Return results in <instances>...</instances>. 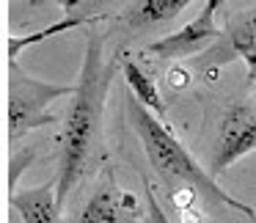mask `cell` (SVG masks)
<instances>
[{
  "instance_id": "obj_7",
  "label": "cell",
  "mask_w": 256,
  "mask_h": 223,
  "mask_svg": "<svg viewBox=\"0 0 256 223\" xmlns=\"http://www.w3.org/2000/svg\"><path fill=\"white\" fill-rule=\"evenodd\" d=\"M12 210L22 218V223H61V201H58L56 182H44L39 188L14 190L8 193Z\"/></svg>"
},
{
  "instance_id": "obj_9",
  "label": "cell",
  "mask_w": 256,
  "mask_h": 223,
  "mask_svg": "<svg viewBox=\"0 0 256 223\" xmlns=\"http://www.w3.org/2000/svg\"><path fill=\"white\" fill-rule=\"evenodd\" d=\"M188 6H190V0H138V3H127L124 6L122 22L130 30H146L152 25H160V22L179 17Z\"/></svg>"
},
{
  "instance_id": "obj_6",
  "label": "cell",
  "mask_w": 256,
  "mask_h": 223,
  "mask_svg": "<svg viewBox=\"0 0 256 223\" xmlns=\"http://www.w3.org/2000/svg\"><path fill=\"white\" fill-rule=\"evenodd\" d=\"M218 6H220V0H206L204 8L196 14V20H190L188 25H182L179 30L162 36V39L152 42L144 50V56L160 58V61H182V58L198 56L201 50H210L223 36V28H218L215 22Z\"/></svg>"
},
{
  "instance_id": "obj_4",
  "label": "cell",
  "mask_w": 256,
  "mask_h": 223,
  "mask_svg": "<svg viewBox=\"0 0 256 223\" xmlns=\"http://www.w3.org/2000/svg\"><path fill=\"white\" fill-rule=\"evenodd\" d=\"M250 152H256V102L237 100L223 110L218 124L210 174L218 179L226 168H232Z\"/></svg>"
},
{
  "instance_id": "obj_13",
  "label": "cell",
  "mask_w": 256,
  "mask_h": 223,
  "mask_svg": "<svg viewBox=\"0 0 256 223\" xmlns=\"http://www.w3.org/2000/svg\"><path fill=\"white\" fill-rule=\"evenodd\" d=\"M34 157H36V149H22L8 160V193H14V188L20 182V174H22V168H28L34 162Z\"/></svg>"
},
{
  "instance_id": "obj_1",
  "label": "cell",
  "mask_w": 256,
  "mask_h": 223,
  "mask_svg": "<svg viewBox=\"0 0 256 223\" xmlns=\"http://www.w3.org/2000/svg\"><path fill=\"white\" fill-rule=\"evenodd\" d=\"M116 69H122L118 56H105V36L96 25L86 28V52L80 78L74 83V96L66 110L61 140H58V168L56 188L61 206L69 201L80 182L102 157V122H105V102Z\"/></svg>"
},
{
  "instance_id": "obj_16",
  "label": "cell",
  "mask_w": 256,
  "mask_h": 223,
  "mask_svg": "<svg viewBox=\"0 0 256 223\" xmlns=\"http://www.w3.org/2000/svg\"><path fill=\"white\" fill-rule=\"evenodd\" d=\"M254 91H256V86H254Z\"/></svg>"
},
{
  "instance_id": "obj_11",
  "label": "cell",
  "mask_w": 256,
  "mask_h": 223,
  "mask_svg": "<svg viewBox=\"0 0 256 223\" xmlns=\"http://www.w3.org/2000/svg\"><path fill=\"white\" fill-rule=\"evenodd\" d=\"M100 14L96 17H80V14H72V17H64L61 22H56V25H47V28H42V30H34V34H25V36H17V34H12L8 36V61H17V56L22 50H28V47H34V44H42V42H47V39H52V36H58V34H66L69 28H83V25H96L100 22Z\"/></svg>"
},
{
  "instance_id": "obj_3",
  "label": "cell",
  "mask_w": 256,
  "mask_h": 223,
  "mask_svg": "<svg viewBox=\"0 0 256 223\" xmlns=\"http://www.w3.org/2000/svg\"><path fill=\"white\" fill-rule=\"evenodd\" d=\"M61 96H74V86L47 83L28 74L17 61H8V140H20L30 130L58 124V113L50 110V102Z\"/></svg>"
},
{
  "instance_id": "obj_8",
  "label": "cell",
  "mask_w": 256,
  "mask_h": 223,
  "mask_svg": "<svg viewBox=\"0 0 256 223\" xmlns=\"http://www.w3.org/2000/svg\"><path fill=\"white\" fill-rule=\"evenodd\" d=\"M245 47H256V6L245 8V12H237L223 28V36L215 47H212L210 64L220 66V64L234 61L240 50Z\"/></svg>"
},
{
  "instance_id": "obj_5",
  "label": "cell",
  "mask_w": 256,
  "mask_h": 223,
  "mask_svg": "<svg viewBox=\"0 0 256 223\" xmlns=\"http://www.w3.org/2000/svg\"><path fill=\"white\" fill-rule=\"evenodd\" d=\"M66 223H146V210H140L138 196L116 182L113 168H105L86 204Z\"/></svg>"
},
{
  "instance_id": "obj_10",
  "label": "cell",
  "mask_w": 256,
  "mask_h": 223,
  "mask_svg": "<svg viewBox=\"0 0 256 223\" xmlns=\"http://www.w3.org/2000/svg\"><path fill=\"white\" fill-rule=\"evenodd\" d=\"M122 74L130 86V94H132L149 113H154L157 118L166 122V100L160 96V88H157L154 78H149V72H144V69L135 61H130V58L122 61Z\"/></svg>"
},
{
  "instance_id": "obj_12",
  "label": "cell",
  "mask_w": 256,
  "mask_h": 223,
  "mask_svg": "<svg viewBox=\"0 0 256 223\" xmlns=\"http://www.w3.org/2000/svg\"><path fill=\"white\" fill-rule=\"evenodd\" d=\"M140 188H144V210H146V223H171V218L166 215V210L160 206L154 188H152L149 179H140Z\"/></svg>"
},
{
  "instance_id": "obj_2",
  "label": "cell",
  "mask_w": 256,
  "mask_h": 223,
  "mask_svg": "<svg viewBox=\"0 0 256 223\" xmlns=\"http://www.w3.org/2000/svg\"><path fill=\"white\" fill-rule=\"evenodd\" d=\"M127 116H130L135 135L140 138V146L146 152V160H149L152 171L166 184L168 196L176 193V190H193L198 198H204V204L223 206V210L240 212V215L256 220L254 206L242 204L232 193H226L218 184V179L210 174V168L201 166L182 146V140L168 130V124L162 118H157L154 113L146 110L132 94H127Z\"/></svg>"
},
{
  "instance_id": "obj_17",
  "label": "cell",
  "mask_w": 256,
  "mask_h": 223,
  "mask_svg": "<svg viewBox=\"0 0 256 223\" xmlns=\"http://www.w3.org/2000/svg\"><path fill=\"white\" fill-rule=\"evenodd\" d=\"M254 212H256V206H254Z\"/></svg>"
},
{
  "instance_id": "obj_14",
  "label": "cell",
  "mask_w": 256,
  "mask_h": 223,
  "mask_svg": "<svg viewBox=\"0 0 256 223\" xmlns=\"http://www.w3.org/2000/svg\"><path fill=\"white\" fill-rule=\"evenodd\" d=\"M234 58H240V61L248 66V78H250V83L256 86V47H245V50H240Z\"/></svg>"
},
{
  "instance_id": "obj_15",
  "label": "cell",
  "mask_w": 256,
  "mask_h": 223,
  "mask_svg": "<svg viewBox=\"0 0 256 223\" xmlns=\"http://www.w3.org/2000/svg\"><path fill=\"white\" fill-rule=\"evenodd\" d=\"M168 80H171V86H174V88H179V86H188L190 74H188V69H182V66H174L171 72H168Z\"/></svg>"
}]
</instances>
